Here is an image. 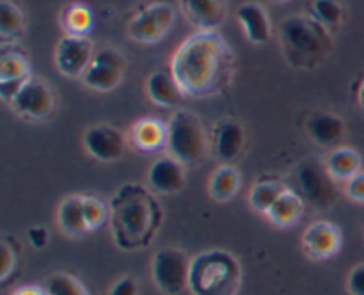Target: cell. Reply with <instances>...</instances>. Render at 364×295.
I'll return each mask as SVG.
<instances>
[{
    "label": "cell",
    "instance_id": "6da1fadb",
    "mask_svg": "<svg viewBox=\"0 0 364 295\" xmlns=\"http://www.w3.org/2000/svg\"><path fill=\"white\" fill-rule=\"evenodd\" d=\"M235 55L217 31H198L188 36L171 60V73L191 98H210L230 85Z\"/></svg>",
    "mask_w": 364,
    "mask_h": 295
},
{
    "label": "cell",
    "instance_id": "7a4b0ae2",
    "mask_svg": "<svg viewBox=\"0 0 364 295\" xmlns=\"http://www.w3.org/2000/svg\"><path fill=\"white\" fill-rule=\"evenodd\" d=\"M109 208L110 231L121 251H137L151 244L164 219L159 199L149 188L135 181L117 188Z\"/></svg>",
    "mask_w": 364,
    "mask_h": 295
},
{
    "label": "cell",
    "instance_id": "3957f363",
    "mask_svg": "<svg viewBox=\"0 0 364 295\" xmlns=\"http://www.w3.org/2000/svg\"><path fill=\"white\" fill-rule=\"evenodd\" d=\"M279 39L287 59L299 68H315L333 50L329 31L308 14L284 18L279 25Z\"/></svg>",
    "mask_w": 364,
    "mask_h": 295
},
{
    "label": "cell",
    "instance_id": "277c9868",
    "mask_svg": "<svg viewBox=\"0 0 364 295\" xmlns=\"http://www.w3.org/2000/svg\"><path fill=\"white\" fill-rule=\"evenodd\" d=\"M240 283V263L231 252L213 249L192 258L188 274V291L192 295H235Z\"/></svg>",
    "mask_w": 364,
    "mask_h": 295
},
{
    "label": "cell",
    "instance_id": "5b68a950",
    "mask_svg": "<svg viewBox=\"0 0 364 295\" xmlns=\"http://www.w3.org/2000/svg\"><path fill=\"white\" fill-rule=\"evenodd\" d=\"M167 151L183 166H196L206 159L210 149L203 121L191 110H176L167 121Z\"/></svg>",
    "mask_w": 364,
    "mask_h": 295
},
{
    "label": "cell",
    "instance_id": "8992f818",
    "mask_svg": "<svg viewBox=\"0 0 364 295\" xmlns=\"http://www.w3.org/2000/svg\"><path fill=\"white\" fill-rule=\"evenodd\" d=\"M295 187L302 201L316 210L331 208L338 201L336 180L329 174L326 163L318 159H306L295 167Z\"/></svg>",
    "mask_w": 364,
    "mask_h": 295
},
{
    "label": "cell",
    "instance_id": "52a82bcc",
    "mask_svg": "<svg viewBox=\"0 0 364 295\" xmlns=\"http://www.w3.org/2000/svg\"><path fill=\"white\" fill-rule=\"evenodd\" d=\"M192 259L181 249L164 247L151 259V277L155 286L166 295H180L188 290Z\"/></svg>",
    "mask_w": 364,
    "mask_h": 295
},
{
    "label": "cell",
    "instance_id": "ba28073f",
    "mask_svg": "<svg viewBox=\"0 0 364 295\" xmlns=\"http://www.w3.org/2000/svg\"><path fill=\"white\" fill-rule=\"evenodd\" d=\"M174 9L166 2H156L139 11L127 25L128 38L142 45H153L166 38L173 28Z\"/></svg>",
    "mask_w": 364,
    "mask_h": 295
},
{
    "label": "cell",
    "instance_id": "9c48e42d",
    "mask_svg": "<svg viewBox=\"0 0 364 295\" xmlns=\"http://www.w3.org/2000/svg\"><path fill=\"white\" fill-rule=\"evenodd\" d=\"M124 70H127V60L121 55V52L105 46V48H100L98 52H95L82 80L89 89L109 92L121 84Z\"/></svg>",
    "mask_w": 364,
    "mask_h": 295
},
{
    "label": "cell",
    "instance_id": "30bf717a",
    "mask_svg": "<svg viewBox=\"0 0 364 295\" xmlns=\"http://www.w3.org/2000/svg\"><path fill=\"white\" fill-rule=\"evenodd\" d=\"M14 114L27 121H45L55 109V96L48 84L31 78L9 103Z\"/></svg>",
    "mask_w": 364,
    "mask_h": 295
},
{
    "label": "cell",
    "instance_id": "8fae6325",
    "mask_svg": "<svg viewBox=\"0 0 364 295\" xmlns=\"http://www.w3.org/2000/svg\"><path fill=\"white\" fill-rule=\"evenodd\" d=\"M84 149L100 162H117L124 155L127 139L116 127L107 123L92 124L84 132Z\"/></svg>",
    "mask_w": 364,
    "mask_h": 295
},
{
    "label": "cell",
    "instance_id": "7c38bea8",
    "mask_svg": "<svg viewBox=\"0 0 364 295\" xmlns=\"http://www.w3.org/2000/svg\"><path fill=\"white\" fill-rule=\"evenodd\" d=\"M92 55V41L85 36H64L55 48V66L64 77H84Z\"/></svg>",
    "mask_w": 364,
    "mask_h": 295
},
{
    "label": "cell",
    "instance_id": "4fadbf2b",
    "mask_svg": "<svg viewBox=\"0 0 364 295\" xmlns=\"http://www.w3.org/2000/svg\"><path fill=\"white\" fill-rule=\"evenodd\" d=\"M341 231L329 220H316L302 233V251L309 259L323 262L338 254L341 249Z\"/></svg>",
    "mask_w": 364,
    "mask_h": 295
},
{
    "label": "cell",
    "instance_id": "5bb4252c",
    "mask_svg": "<svg viewBox=\"0 0 364 295\" xmlns=\"http://www.w3.org/2000/svg\"><path fill=\"white\" fill-rule=\"evenodd\" d=\"M185 166L173 156H160L148 171V185L153 192L162 195L178 194L185 187Z\"/></svg>",
    "mask_w": 364,
    "mask_h": 295
},
{
    "label": "cell",
    "instance_id": "9a60e30c",
    "mask_svg": "<svg viewBox=\"0 0 364 295\" xmlns=\"http://www.w3.org/2000/svg\"><path fill=\"white\" fill-rule=\"evenodd\" d=\"M245 148V130L238 121L223 119L213 134V155L220 163H233Z\"/></svg>",
    "mask_w": 364,
    "mask_h": 295
},
{
    "label": "cell",
    "instance_id": "2e32d148",
    "mask_svg": "<svg viewBox=\"0 0 364 295\" xmlns=\"http://www.w3.org/2000/svg\"><path fill=\"white\" fill-rule=\"evenodd\" d=\"M306 132L316 146L334 149L347 135V123L338 114L322 110V112H315L309 116L308 123H306Z\"/></svg>",
    "mask_w": 364,
    "mask_h": 295
},
{
    "label": "cell",
    "instance_id": "e0dca14e",
    "mask_svg": "<svg viewBox=\"0 0 364 295\" xmlns=\"http://www.w3.org/2000/svg\"><path fill=\"white\" fill-rule=\"evenodd\" d=\"M185 18L199 31H217L226 18V0H180Z\"/></svg>",
    "mask_w": 364,
    "mask_h": 295
},
{
    "label": "cell",
    "instance_id": "ac0fdd59",
    "mask_svg": "<svg viewBox=\"0 0 364 295\" xmlns=\"http://www.w3.org/2000/svg\"><path fill=\"white\" fill-rule=\"evenodd\" d=\"M237 20L245 32V38L252 45H263L270 39L272 34V25L270 18L263 6L258 2H245L237 9Z\"/></svg>",
    "mask_w": 364,
    "mask_h": 295
},
{
    "label": "cell",
    "instance_id": "d6986e66",
    "mask_svg": "<svg viewBox=\"0 0 364 295\" xmlns=\"http://www.w3.org/2000/svg\"><path fill=\"white\" fill-rule=\"evenodd\" d=\"M146 92L155 105L160 107H178L185 100V92L174 80L173 73L167 71H155L146 80Z\"/></svg>",
    "mask_w": 364,
    "mask_h": 295
},
{
    "label": "cell",
    "instance_id": "ffe728a7",
    "mask_svg": "<svg viewBox=\"0 0 364 295\" xmlns=\"http://www.w3.org/2000/svg\"><path fill=\"white\" fill-rule=\"evenodd\" d=\"M130 142L139 151H159V149L166 148L167 144V124H164L159 119H153V117L137 121L132 127Z\"/></svg>",
    "mask_w": 364,
    "mask_h": 295
},
{
    "label": "cell",
    "instance_id": "44dd1931",
    "mask_svg": "<svg viewBox=\"0 0 364 295\" xmlns=\"http://www.w3.org/2000/svg\"><path fill=\"white\" fill-rule=\"evenodd\" d=\"M57 224L68 237H82L87 233V224L84 215V195H68L57 208Z\"/></svg>",
    "mask_w": 364,
    "mask_h": 295
},
{
    "label": "cell",
    "instance_id": "7402d4cb",
    "mask_svg": "<svg viewBox=\"0 0 364 295\" xmlns=\"http://www.w3.org/2000/svg\"><path fill=\"white\" fill-rule=\"evenodd\" d=\"M323 163H326L327 171L334 180L347 183L350 178H354L361 171L363 160L355 149L348 148V146H338V148L331 149Z\"/></svg>",
    "mask_w": 364,
    "mask_h": 295
},
{
    "label": "cell",
    "instance_id": "603a6c76",
    "mask_svg": "<svg viewBox=\"0 0 364 295\" xmlns=\"http://www.w3.org/2000/svg\"><path fill=\"white\" fill-rule=\"evenodd\" d=\"M304 205L306 203L302 201V198L297 192L287 188L265 215L276 226L291 227L301 220L302 213H304Z\"/></svg>",
    "mask_w": 364,
    "mask_h": 295
},
{
    "label": "cell",
    "instance_id": "cb8c5ba5",
    "mask_svg": "<svg viewBox=\"0 0 364 295\" xmlns=\"http://www.w3.org/2000/svg\"><path fill=\"white\" fill-rule=\"evenodd\" d=\"M240 188V173L233 163H223L212 173L208 180V194L215 201H230Z\"/></svg>",
    "mask_w": 364,
    "mask_h": 295
},
{
    "label": "cell",
    "instance_id": "d4e9b609",
    "mask_svg": "<svg viewBox=\"0 0 364 295\" xmlns=\"http://www.w3.org/2000/svg\"><path fill=\"white\" fill-rule=\"evenodd\" d=\"M284 191L287 187L279 181H259L249 192V205L256 212L267 213Z\"/></svg>",
    "mask_w": 364,
    "mask_h": 295
},
{
    "label": "cell",
    "instance_id": "484cf974",
    "mask_svg": "<svg viewBox=\"0 0 364 295\" xmlns=\"http://www.w3.org/2000/svg\"><path fill=\"white\" fill-rule=\"evenodd\" d=\"M63 25L66 36H85L92 27L91 11L82 4H73L64 11Z\"/></svg>",
    "mask_w": 364,
    "mask_h": 295
},
{
    "label": "cell",
    "instance_id": "4316f807",
    "mask_svg": "<svg viewBox=\"0 0 364 295\" xmlns=\"http://www.w3.org/2000/svg\"><path fill=\"white\" fill-rule=\"evenodd\" d=\"M23 13L20 7L11 0L0 2V36L2 39L16 38L23 31Z\"/></svg>",
    "mask_w": 364,
    "mask_h": 295
},
{
    "label": "cell",
    "instance_id": "83f0119b",
    "mask_svg": "<svg viewBox=\"0 0 364 295\" xmlns=\"http://www.w3.org/2000/svg\"><path fill=\"white\" fill-rule=\"evenodd\" d=\"M45 290L48 295H89L87 288L77 277L66 272H55L46 279Z\"/></svg>",
    "mask_w": 364,
    "mask_h": 295
},
{
    "label": "cell",
    "instance_id": "f1b7e54d",
    "mask_svg": "<svg viewBox=\"0 0 364 295\" xmlns=\"http://www.w3.org/2000/svg\"><path fill=\"white\" fill-rule=\"evenodd\" d=\"M31 71L23 55L18 53H4L0 59V82H16L28 80Z\"/></svg>",
    "mask_w": 364,
    "mask_h": 295
},
{
    "label": "cell",
    "instance_id": "f546056e",
    "mask_svg": "<svg viewBox=\"0 0 364 295\" xmlns=\"http://www.w3.org/2000/svg\"><path fill=\"white\" fill-rule=\"evenodd\" d=\"M311 16L326 28L338 27L343 20V6L338 0H315L311 4Z\"/></svg>",
    "mask_w": 364,
    "mask_h": 295
},
{
    "label": "cell",
    "instance_id": "4dcf8cb0",
    "mask_svg": "<svg viewBox=\"0 0 364 295\" xmlns=\"http://www.w3.org/2000/svg\"><path fill=\"white\" fill-rule=\"evenodd\" d=\"M84 215H85V224H87V230H98L100 226L109 220L110 217V208L109 205L102 201L96 195H84Z\"/></svg>",
    "mask_w": 364,
    "mask_h": 295
},
{
    "label": "cell",
    "instance_id": "1f68e13d",
    "mask_svg": "<svg viewBox=\"0 0 364 295\" xmlns=\"http://www.w3.org/2000/svg\"><path fill=\"white\" fill-rule=\"evenodd\" d=\"M345 194L352 201L364 205V171H359L354 178L345 183Z\"/></svg>",
    "mask_w": 364,
    "mask_h": 295
},
{
    "label": "cell",
    "instance_id": "d6a6232c",
    "mask_svg": "<svg viewBox=\"0 0 364 295\" xmlns=\"http://www.w3.org/2000/svg\"><path fill=\"white\" fill-rule=\"evenodd\" d=\"M347 290L350 295H364V263L350 270L347 277Z\"/></svg>",
    "mask_w": 364,
    "mask_h": 295
},
{
    "label": "cell",
    "instance_id": "836d02e7",
    "mask_svg": "<svg viewBox=\"0 0 364 295\" xmlns=\"http://www.w3.org/2000/svg\"><path fill=\"white\" fill-rule=\"evenodd\" d=\"M0 252H2L0 281H6L7 277H9V274L14 270V267H16V256H14V251L9 247V244H7V242H2V247H0Z\"/></svg>",
    "mask_w": 364,
    "mask_h": 295
},
{
    "label": "cell",
    "instance_id": "e575fe53",
    "mask_svg": "<svg viewBox=\"0 0 364 295\" xmlns=\"http://www.w3.org/2000/svg\"><path fill=\"white\" fill-rule=\"evenodd\" d=\"M27 238H28V244L39 251V249H45L46 245H48L50 233L45 226H32L28 227Z\"/></svg>",
    "mask_w": 364,
    "mask_h": 295
},
{
    "label": "cell",
    "instance_id": "d590c367",
    "mask_svg": "<svg viewBox=\"0 0 364 295\" xmlns=\"http://www.w3.org/2000/svg\"><path fill=\"white\" fill-rule=\"evenodd\" d=\"M139 294V286L135 283L134 277L124 276L121 277L119 281L114 283V286L110 288L109 295H137Z\"/></svg>",
    "mask_w": 364,
    "mask_h": 295
},
{
    "label": "cell",
    "instance_id": "8d00e7d4",
    "mask_svg": "<svg viewBox=\"0 0 364 295\" xmlns=\"http://www.w3.org/2000/svg\"><path fill=\"white\" fill-rule=\"evenodd\" d=\"M11 295H48L45 288L36 286V284H31V286H21L18 290H14Z\"/></svg>",
    "mask_w": 364,
    "mask_h": 295
},
{
    "label": "cell",
    "instance_id": "74e56055",
    "mask_svg": "<svg viewBox=\"0 0 364 295\" xmlns=\"http://www.w3.org/2000/svg\"><path fill=\"white\" fill-rule=\"evenodd\" d=\"M358 102H359V105H361V109H364V80H363L361 87H359V92H358Z\"/></svg>",
    "mask_w": 364,
    "mask_h": 295
},
{
    "label": "cell",
    "instance_id": "f35d334b",
    "mask_svg": "<svg viewBox=\"0 0 364 295\" xmlns=\"http://www.w3.org/2000/svg\"><path fill=\"white\" fill-rule=\"evenodd\" d=\"M274 2H288V0H274Z\"/></svg>",
    "mask_w": 364,
    "mask_h": 295
}]
</instances>
